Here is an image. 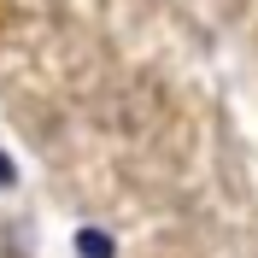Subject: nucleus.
I'll list each match as a JSON object with an SVG mask.
<instances>
[{
    "instance_id": "1",
    "label": "nucleus",
    "mask_w": 258,
    "mask_h": 258,
    "mask_svg": "<svg viewBox=\"0 0 258 258\" xmlns=\"http://www.w3.org/2000/svg\"><path fill=\"white\" fill-rule=\"evenodd\" d=\"M77 252H82V258H112L117 246H112V235H100V229H82V235H77Z\"/></svg>"
},
{
    "instance_id": "2",
    "label": "nucleus",
    "mask_w": 258,
    "mask_h": 258,
    "mask_svg": "<svg viewBox=\"0 0 258 258\" xmlns=\"http://www.w3.org/2000/svg\"><path fill=\"white\" fill-rule=\"evenodd\" d=\"M18 182V170H12V159H0V188H12Z\"/></svg>"
}]
</instances>
